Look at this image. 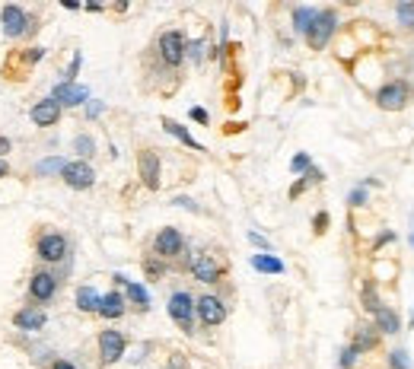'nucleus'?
Masks as SVG:
<instances>
[{
    "instance_id": "nucleus-3",
    "label": "nucleus",
    "mask_w": 414,
    "mask_h": 369,
    "mask_svg": "<svg viewBox=\"0 0 414 369\" xmlns=\"http://www.w3.org/2000/svg\"><path fill=\"white\" fill-rule=\"evenodd\" d=\"M26 293H29V302H32V306L45 309L48 302L58 300V293H61V277H58L51 267H39V271H32V277H29Z\"/></svg>"
},
{
    "instance_id": "nucleus-6",
    "label": "nucleus",
    "mask_w": 414,
    "mask_h": 369,
    "mask_svg": "<svg viewBox=\"0 0 414 369\" xmlns=\"http://www.w3.org/2000/svg\"><path fill=\"white\" fill-rule=\"evenodd\" d=\"M188 271L198 283H207V287H217L223 281V274H227V264L217 258L214 252H201L198 258L188 261Z\"/></svg>"
},
{
    "instance_id": "nucleus-10",
    "label": "nucleus",
    "mask_w": 414,
    "mask_h": 369,
    "mask_svg": "<svg viewBox=\"0 0 414 369\" xmlns=\"http://www.w3.org/2000/svg\"><path fill=\"white\" fill-rule=\"evenodd\" d=\"M194 315H198V321L204 328H217V325L227 321L229 309L217 293H201V296H194Z\"/></svg>"
},
{
    "instance_id": "nucleus-49",
    "label": "nucleus",
    "mask_w": 414,
    "mask_h": 369,
    "mask_svg": "<svg viewBox=\"0 0 414 369\" xmlns=\"http://www.w3.org/2000/svg\"><path fill=\"white\" fill-rule=\"evenodd\" d=\"M61 7L74 13V10H83V4H80V0H61Z\"/></svg>"
},
{
    "instance_id": "nucleus-13",
    "label": "nucleus",
    "mask_w": 414,
    "mask_h": 369,
    "mask_svg": "<svg viewBox=\"0 0 414 369\" xmlns=\"http://www.w3.org/2000/svg\"><path fill=\"white\" fill-rule=\"evenodd\" d=\"M10 321H13V328L20 331V335H39V331H45V325H48V312L41 306H32V302H29V306L16 309Z\"/></svg>"
},
{
    "instance_id": "nucleus-44",
    "label": "nucleus",
    "mask_w": 414,
    "mask_h": 369,
    "mask_svg": "<svg viewBox=\"0 0 414 369\" xmlns=\"http://www.w3.org/2000/svg\"><path fill=\"white\" fill-rule=\"evenodd\" d=\"M48 369H80L74 360H67V356H55V360L48 363Z\"/></svg>"
},
{
    "instance_id": "nucleus-1",
    "label": "nucleus",
    "mask_w": 414,
    "mask_h": 369,
    "mask_svg": "<svg viewBox=\"0 0 414 369\" xmlns=\"http://www.w3.org/2000/svg\"><path fill=\"white\" fill-rule=\"evenodd\" d=\"M0 26H4V35L10 41H20V39H29V35L39 32V16L29 13L20 4H4L0 7Z\"/></svg>"
},
{
    "instance_id": "nucleus-16",
    "label": "nucleus",
    "mask_w": 414,
    "mask_h": 369,
    "mask_svg": "<svg viewBox=\"0 0 414 369\" xmlns=\"http://www.w3.org/2000/svg\"><path fill=\"white\" fill-rule=\"evenodd\" d=\"M405 102H408L405 83H386V86H380V93H376V105H380L382 112H399V109H405Z\"/></svg>"
},
{
    "instance_id": "nucleus-42",
    "label": "nucleus",
    "mask_w": 414,
    "mask_h": 369,
    "mask_svg": "<svg viewBox=\"0 0 414 369\" xmlns=\"http://www.w3.org/2000/svg\"><path fill=\"white\" fill-rule=\"evenodd\" d=\"M105 112V102H99V99H90L86 102V118H99Z\"/></svg>"
},
{
    "instance_id": "nucleus-7",
    "label": "nucleus",
    "mask_w": 414,
    "mask_h": 369,
    "mask_svg": "<svg viewBox=\"0 0 414 369\" xmlns=\"http://www.w3.org/2000/svg\"><path fill=\"white\" fill-rule=\"evenodd\" d=\"M96 347H99V360H102L105 366H112V363H121L124 356H128V335L109 325V328L99 331Z\"/></svg>"
},
{
    "instance_id": "nucleus-26",
    "label": "nucleus",
    "mask_w": 414,
    "mask_h": 369,
    "mask_svg": "<svg viewBox=\"0 0 414 369\" xmlns=\"http://www.w3.org/2000/svg\"><path fill=\"white\" fill-rule=\"evenodd\" d=\"M319 10L316 7H293V13H290V20H293V32L306 35V29L312 26V20H316Z\"/></svg>"
},
{
    "instance_id": "nucleus-17",
    "label": "nucleus",
    "mask_w": 414,
    "mask_h": 369,
    "mask_svg": "<svg viewBox=\"0 0 414 369\" xmlns=\"http://www.w3.org/2000/svg\"><path fill=\"white\" fill-rule=\"evenodd\" d=\"M124 312H128V300H124L121 290H109V293H102V302H99V318L105 321H118L124 318Z\"/></svg>"
},
{
    "instance_id": "nucleus-20",
    "label": "nucleus",
    "mask_w": 414,
    "mask_h": 369,
    "mask_svg": "<svg viewBox=\"0 0 414 369\" xmlns=\"http://www.w3.org/2000/svg\"><path fill=\"white\" fill-rule=\"evenodd\" d=\"M373 328L380 331V335H399V331H401V318L395 315V309L380 306L376 312H373Z\"/></svg>"
},
{
    "instance_id": "nucleus-33",
    "label": "nucleus",
    "mask_w": 414,
    "mask_h": 369,
    "mask_svg": "<svg viewBox=\"0 0 414 369\" xmlns=\"http://www.w3.org/2000/svg\"><path fill=\"white\" fill-rule=\"evenodd\" d=\"M80 67H83V55H80V51H74L67 70H64V83H76V76H80Z\"/></svg>"
},
{
    "instance_id": "nucleus-43",
    "label": "nucleus",
    "mask_w": 414,
    "mask_h": 369,
    "mask_svg": "<svg viewBox=\"0 0 414 369\" xmlns=\"http://www.w3.org/2000/svg\"><path fill=\"white\" fill-rule=\"evenodd\" d=\"M173 204H175V207H185V210H192V213H201V207L194 204L192 198H185V194H179V198H173Z\"/></svg>"
},
{
    "instance_id": "nucleus-50",
    "label": "nucleus",
    "mask_w": 414,
    "mask_h": 369,
    "mask_svg": "<svg viewBox=\"0 0 414 369\" xmlns=\"http://www.w3.org/2000/svg\"><path fill=\"white\" fill-rule=\"evenodd\" d=\"M10 178V159H0V182Z\"/></svg>"
},
{
    "instance_id": "nucleus-34",
    "label": "nucleus",
    "mask_w": 414,
    "mask_h": 369,
    "mask_svg": "<svg viewBox=\"0 0 414 369\" xmlns=\"http://www.w3.org/2000/svg\"><path fill=\"white\" fill-rule=\"evenodd\" d=\"M389 369H411L408 350H392V354H389Z\"/></svg>"
},
{
    "instance_id": "nucleus-35",
    "label": "nucleus",
    "mask_w": 414,
    "mask_h": 369,
    "mask_svg": "<svg viewBox=\"0 0 414 369\" xmlns=\"http://www.w3.org/2000/svg\"><path fill=\"white\" fill-rule=\"evenodd\" d=\"M328 226H331V217H328V210H319L316 217H312V233H316V236L328 233Z\"/></svg>"
},
{
    "instance_id": "nucleus-46",
    "label": "nucleus",
    "mask_w": 414,
    "mask_h": 369,
    "mask_svg": "<svg viewBox=\"0 0 414 369\" xmlns=\"http://www.w3.org/2000/svg\"><path fill=\"white\" fill-rule=\"evenodd\" d=\"M7 153H13V140L0 134V159H7Z\"/></svg>"
},
{
    "instance_id": "nucleus-8",
    "label": "nucleus",
    "mask_w": 414,
    "mask_h": 369,
    "mask_svg": "<svg viewBox=\"0 0 414 369\" xmlns=\"http://www.w3.org/2000/svg\"><path fill=\"white\" fill-rule=\"evenodd\" d=\"M166 312H169V318H173L185 335H194V296L188 293V290H175V293H169Z\"/></svg>"
},
{
    "instance_id": "nucleus-11",
    "label": "nucleus",
    "mask_w": 414,
    "mask_h": 369,
    "mask_svg": "<svg viewBox=\"0 0 414 369\" xmlns=\"http://www.w3.org/2000/svg\"><path fill=\"white\" fill-rule=\"evenodd\" d=\"M61 182L67 184L70 192H90L96 184V169L90 163H83V159H67V166L61 172Z\"/></svg>"
},
{
    "instance_id": "nucleus-22",
    "label": "nucleus",
    "mask_w": 414,
    "mask_h": 369,
    "mask_svg": "<svg viewBox=\"0 0 414 369\" xmlns=\"http://www.w3.org/2000/svg\"><path fill=\"white\" fill-rule=\"evenodd\" d=\"M124 300H128V306L147 312V309H150V290H147L140 281H131L128 287H124Z\"/></svg>"
},
{
    "instance_id": "nucleus-29",
    "label": "nucleus",
    "mask_w": 414,
    "mask_h": 369,
    "mask_svg": "<svg viewBox=\"0 0 414 369\" xmlns=\"http://www.w3.org/2000/svg\"><path fill=\"white\" fill-rule=\"evenodd\" d=\"M360 300H363V309H366L370 315L382 306V302H380V293H376V283H373V281L363 283V293H360Z\"/></svg>"
},
{
    "instance_id": "nucleus-24",
    "label": "nucleus",
    "mask_w": 414,
    "mask_h": 369,
    "mask_svg": "<svg viewBox=\"0 0 414 369\" xmlns=\"http://www.w3.org/2000/svg\"><path fill=\"white\" fill-rule=\"evenodd\" d=\"M376 344H380V331L376 328H357L354 331V341H351V347L357 350V354H366V350H376Z\"/></svg>"
},
{
    "instance_id": "nucleus-15",
    "label": "nucleus",
    "mask_w": 414,
    "mask_h": 369,
    "mask_svg": "<svg viewBox=\"0 0 414 369\" xmlns=\"http://www.w3.org/2000/svg\"><path fill=\"white\" fill-rule=\"evenodd\" d=\"M61 115H64V109H61V105H58L51 96H45V99H39V102H32V109H29V118H32L35 128H55V124L61 121Z\"/></svg>"
},
{
    "instance_id": "nucleus-2",
    "label": "nucleus",
    "mask_w": 414,
    "mask_h": 369,
    "mask_svg": "<svg viewBox=\"0 0 414 369\" xmlns=\"http://www.w3.org/2000/svg\"><path fill=\"white\" fill-rule=\"evenodd\" d=\"M35 258L45 267H58L64 261H70V239L61 229H41L35 236Z\"/></svg>"
},
{
    "instance_id": "nucleus-51",
    "label": "nucleus",
    "mask_w": 414,
    "mask_h": 369,
    "mask_svg": "<svg viewBox=\"0 0 414 369\" xmlns=\"http://www.w3.org/2000/svg\"><path fill=\"white\" fill-rule=\"evenodd\" d=\"M386 242H392V233H382V236H380V239L373 242V248H382V246H386Z\"/></svg>"
},
{
    "instance_id": "nucleus-9",
    "label": "nucleus",
    "mask_w": 414,
    "mask_h": 369,
    "mask_svg": "<svg viewBox=\"0 0 414 369\" xmlns=\"http://www.w3.org/2000/svg\"><path fill=\"white\" fill-rule=\"evenodd\" d=\"M185 233L182 229H175V226H163L156 236H153V255L163 261H175L179 255H185Z\"/></svg>"
},
{
    "instance_id": "nucleus-53",
    "label": "nucleus",
    "mask_w": 414,
    "mask_h": 369,
    "mask_svg": "<svg viewBox=\"0 0 414 369\" xmlns=\"http://www.w3.org/2000/svg\"><path fill=\"white\" fill-rule=\"evenodd\" d=\"M411 325H414V312H411Z\"/></svg>"
},
{
    "instance_id": "nucleus-48",
    "label": "nucleus",
    "mask_w": 414,
    "mask_h": 369,
    "mask_svg": "<svg viewBox=\"0 0 414 369\" xmlns=\"http://www.w3.org/2000/svg\"><path fill=\"white\" fill-rule=\"evenodd\" d=\"M112 283H115V287H128V283H131V277H124V274H112Z\"/></svg>"
},
{
    "instance_id": "nucleus-5",
    "label": "nucleus",
    "mask_w": 414,
    "mask_h": 369,
    "mask_svg": "<svg viewBox=\"0 0 414 369\" xmlns=\"http://www.w3.org/2000/svg\"><path fill=\"white\" fill-rule=\"evenodd\" d=\"M335 29H338V13L335 10H319L316 13V20H312V26L306 29V45H309L312 51H322L325 45L331 41V35H335Z\"/></svg>"
},
{
    "instance_id": "nucleus-36",
    "label": "nucleus",
    "mask_w": 414,
    "mask_h": 369,
    "mask_svg": "<svg viewBox=\"0 0 414 369\" xmlns=\"http://www.w3.org/2000/svg\"><path fill=\"white\" fill-rule=\"evenodd\" d=\"M357 350H354V347H345V350H341V356H338V366L341 369H354V366H357Z\"/></svg>"
},
{
    "instance_id": "nucleus-19",
    "label": "nucleus",
    "mask_w": 414,
    "mask_h": 369,
    "mask_svg": "<svg viewBox=\"0 0 414 369\" xmlns=\"http://www.w3.org/2000/svg\"><path fill=\"white\" fill-rule=\"evenodd\" d=\"M159 124H163V130H166V134H169V137H175V140H179L182 147H188V150H194V153H204V144H198V140H194V137H192V130H188L185 124L173 121V118H163Z\"/></svg>"
},
{
    "instance_id": "nucleus-25",
    "label": "nucleus",
    "mask_w": 414,
    "mask_h": 369,
    "mask_svg": "<svg viewBox=\"0 0 414 369\" xmlns=\"http://www.w3.org/2000/svg\"><path fill=\"white\" fill-rule=\"evenodd\" d=\"M166 274H169V261H163V258H156V255H147L144 258V277L147 281H163Z\"/></svg>"
},
{
    "instance_id": "nucleus-23",
    "label": "nucleus",
    "mask_w": 414,
    "mask_h": 369,
    "mask_svg": "<svg viewBox=\"0 0 414 369\" xmlns=\"http://www.w3.org/2000/svg\"><path fill=\"white\" fill-rule=\"evenodd\" d=\"M64 166H67V159L61 156V153H51V156H45V159H39L35 163V175L39 178H48V175H58L61 178V172H64Z\"/></svg>"
},
{
    "instance_id": "nucleus-47",
    "label": "nucleus",
    "mask_w": 414,
    "mask_h": 369,
    "mask_svg": "<svg viewBox=\"0 0 414 369\" xmlns=\"http://www.w3.org/2000/svg\"><path fill=\"white\" fill-rule=\"evenodd\" d=\"M83 10H86V13H102V4H99V0H86V4H83Z\"/></svg>"
},
{
    "instance_id": "nucleus-4",
    "label": "nucleus",
    "mask_w": 414,
    "mask_h": 369,
    "mask_svg": "<svg viewBox=\"0 0 414 369\" xmlns=\"http://www.w3.org/2000/svg\"><path fill=\"white\" fill-rule=\"evenodd\" d=\"M185 45H188V39L182 29H166V32H159V39H156L159 61L169 70H179L182 64H185Z\"/></svg>"
},
{
    "instance_id": "nucleus-38",
    "label": "nucleus",
    "mask_w": 414,
    "mask_h": 369,
    "mask_svg": "<svg viewBox=\"0 0 414 369\" xmlns=\"http://www.w3.org/2000/svg\"><path fill=\"white\" fill-rule=\"evenodd\" d=\"M188 118L198 124H211V115H207V109H201V105H192V109H188Z\"/></svg>"
},
{
    "instance_id": "nucleus-52",
    "label": "nucleus",
    "mask_w": 414,
    "mask_h": 369,
    "mask_svg": "<svg viewBox=\"0 0 414 369\" xmlns=\"http://www.w3.org/2000/svg\"><path fill=\"white\" fill-rule=\"evenodd\" d=\"M411 246H414V229H411Z\"/></svg>"
},
{
    "instance_id": "nucleus-12",
    "label": "nucleus",
    "mask_w": 414,
    "mask_h": 369,
    "mask_svg": "<svg viewBox=\"0 0 414 369\" xmlns=\"http://www.w3.org/2000/svg\"><path fill=\"white\" fill-rule=\"evenodd\" d=\"M138 178L144 182L147 192H159V184H163V159H159L156 150L138 153Z\"/></svg>"
},
{
    "instance_id": "nucleus-40",
    "label": "nucleus",
    "mask_w": 414,
    "mask_h": 369,
    "mask_svg": "<svg viewBox=\"0 0 414 369\" xmlns=\"http://www.w3.org/2000/svg\"><path fill=\"white\" fill-rule=\"evenodd\" d=\"M347 204H351V207H363L366 204V188H354V192L347 194Z\"/></svg>"
},
{
    "instance_id": "nucleus-37",
    "label": "nucleus",
    "mask_w": 414,
    "mask_h": 369,
    "mask_svg": "<svg viewBox=\"0 0 414 369\" xmlns=\"http://www.w3.org/2000/svg\"><path fill=\"white\" fill-rule=\"evenodd\" d=\"M248 242H252V246H255L258 252H271V242L265 239L262 233H255V229H248Z\"/></svg>"
},
{
    "instance_id": "nucleus-30",
    "label": "nucleus",
    "mask_w": 414,
    "mask_h": 369,
    "mask_svg": "<svg viewBox=\"0 0 414 369\" xmlns=\"http://www.w3.org/2000/svg\"><path fill=\"white\" fill-rule=\"evenodd\" d=\"M45 55H48V48H41V45H29V48H22V64H26V67H35V64L45 61Z\"/></svg>"
},
{
    "instance_id": "nucleus-41",
    "label": "nucleus",
    "mask_w": 414,
    "mask_h": 369,
    "mask_svg": "<svg viewBox=\"0 0 414 369\" xmlns=\"http://www.w3.org/2000/svg\"><path fill=\"white\" fill-rule=\"evenodd\" d=\"M166 369H188V356L185 354H173L166 360Z\"/></svg>"
},
{
    "instance_id": "nucleus-31",
    "label": "nucleus",
    "mask_w": 414,
    "mask_h": 369,
    "mask_svg": "<svg viewBox=\"0 0 414 369\" xmlns=\"http://www.w3.org/2000/svg\"><path fill=\"white\" fill-rule=\"evenodd\" d=\"M309 169H312V156H309V153H297V156L290 159V172H293V175H306Z\"/></svg>"
},
{
    "instance_id": "nucleus-39",
    "label": "nucleus",
    "mask_w": 414,
    "mask_h": 369,
    "mask_svg": "<svg viewBox=\"0 0 414 369\" xmlns=\"http://www.w3.org/2000/svg\"><path fill=\"white\" fill-rule=\"evenodd\" d=\"M306 188H309V182H306V178H303V175H300V178H297V182L290 184V192H287V194H290V201H297V198H300V194H303V192H306Z\"/></svg>"
},
{
    "instance_id": "nucleus-45",
    "label": "nucleus",
    "mask_w": 414,
    "mask_h": 369,
    "mask_svg": "<svg viewBox=\"0 0 414 369\" xmlns=\"http://www.w3.org/2000/svg\"><path fill=\"white\" fill-rule=\"evenodd\" d=\"M306 182H309V184H319V182H325V172L322 169H319V166H312V169L309 172H306Z\"/></svg>"
},
{
    "instance_id": "nucleus-32",
    "label": "nucleus",
    "mask_w": 414,
    "mask_h": 369,
    "mask_svg": "<svg viewBox=\"0 0 414 369\" xmlns=\"http://www.w3.org/2000/svg\"><path fill=\"white\" fill-rule=\"evenodd\" d=\"M395 16H399V22L405 29H414V0H408V4H399V7H395Z\"/></svg>"
},
{
    "instance_id": "nucleus-21",
    "label": "nucleus",
    "mask_w": 414,
    "mask_h": 369,
    "mask_svg": "<svg viewBox=\"0 0 414 369\" xmlns=\"http://www.w3.org/2000/svg\"><path fill=\"white\" fill-rule=\"evenodd\" d=\"M248 264H252V271H258V274H283L287 271V264H283L277 255H271V252H255L252 258H248Z\"/></svg>"
},
{
    "instance_id": "nucleus-18",
    "label": "nucleus",
    "mask_w": 414,
    "mask_h": 369,
    "mask_svg": "<svg viewBox=\"0 0 414 369\" xmlns=\"http://www.w3.org/2000/svg\"><path fill=\"white\" fill-rule=\"evenodd\" d=\"M99 302H102V293H99L96 287H90V283L76 287V293H74V306H76V312H83V315H96V312H99Z\"/></svg>"
},
{
    "instance_id": "nucleus-27",
    "label": "nucleus",
    "mask_w": 414,
    "mask_h": 369,
    "mask_svg": "<svg viewBox=\"0 0 414 369\" xmlns=\"http://www.w3.org/2000/svg\"><path fill=\"white\" fill-rule=\"evenodd\" d=\"M74 153H76V159L90 163V159L96 156V140H93L90 134H76L74 137Z\"/></svg>"
},
{
    "instance_id": "nucleus-14",
    "label": "nucleus",
    "mask_w": 414,
    "mask_h": 369,
    "mask_svg": "<svg viewBox=\"0 0 414 369\" xmlns=\"http://www.w3.org/2000/svg\"><path fill=\"white\" fill-rule=\"evenodd\" d=\"M51 99H55L61 109H80V105L90 102V89L83 86V83H55L51 89Z\"/></svg>"
},
{
    "instance_id": "nucleus-28",
    "label": "nucleus",
    "mask_w": 414,
    "mask_h": 369,
    "mask_svg": "<svg viewBox=\"0 0 414 369\" xmlns=\"http://www.w3.org/2000/svg\"><path fill=\"white\" fill-rule=\"evenodd\" d=\"M207 51H211V45H207V39H188L185 45V61L192 64H201L207 58Z\"/></svg>"
}]
</instances>
